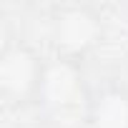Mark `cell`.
Returning <instances> with one entry per match:
<instances>
[{"mask_svg":"<svg viewBox=\"0 0 128 128\" xmlns=\"http://www.w3.org/2000/svg\"><path fill=\"white\" fill-rule=\"evenodd\" d=\"M103 35V23L96 8L86 3H60L50 18V40L58 55L83 60Z\"/></svg>","mask_w":128,"mask_h":128,"instance_id":"7a4b0ae2","label":"cell"},{"mask_svg":"<svg viewBox=\"0 0 128 128\" xmlns=\"http://www.w3.org/2000/svg\"><path fill=\"white\" fill-rule=\"evenodd\" d=\"M86 128H128V86L108 80L90 90Z\"/></svg>","mask_w":128,"mask_h":128,"instance_id":"277c9868","label":"cell"},{"mask_svg":"<svg viewBox=\"0 0 128 128\" xmlns=\"http://www.w3.org/2000/svg\"><path fill=\"white\" fill-rule=\"evenodd\" d=\"M88 100H90V88L86 83L80 60L58 55V53L45 58L35 106L53 120H70L80 110L86 120Z\"/></svg>","mask_w":128,"mask_h":128,"instance_id":"6da1fadb","label":"cell"},{"mask_svg":"<svg viewBox=\"0 0 128 128\" xmlns=\"http://www.w3.org/2000/svg\"><path fill=\"white\" fill-rule=\"evenodd\" d=\"M45 58L25 43H10L0 53V93L13 106H35Z\"/></svg>","mask_w":128,"mask_h":128,"instance_id":"3957f363","label":"cell"}]
</instances>
